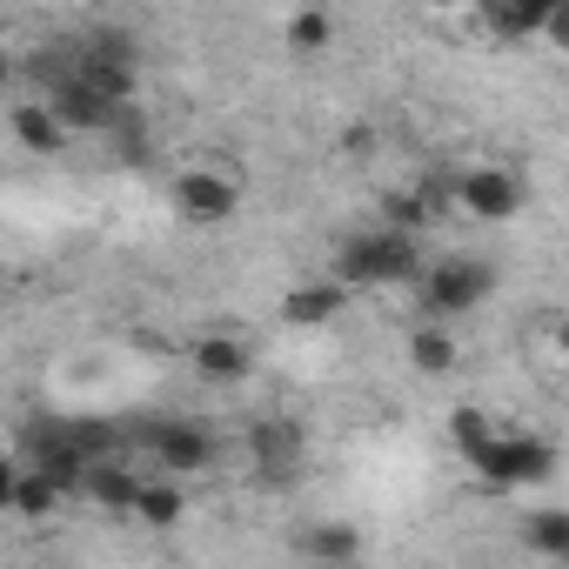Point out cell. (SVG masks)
<instances>
[{
  "label": "cell",
  "instance_id": "obj_1",
  "mask_svg": "<svg viewBox=\"0 0 569 569\" xmlns=\"http://www.w3.org/2000/svg\"><path fill=\"white\" fill-rule=\"evenodd\" d=\"M322 274L342 281L349 296H362V289H402V281H422L429 274V248H422V234H402V228L369 221V228H356V234L336 241V254H329Z\"/></svg>",
  "mask_w": 569,
  "mask_h": 569
},
{
  "label": "cell",
  "instance_id": "obj_2",
  "mask_svg": "<svg viewBox=\"0 0 569 569\" xmlns=\"http://www.w3.org/2000/svg\"><path fill=\"white\" fill-rule=\"evenodd\" d=\"M416 296H422V322H462V316H476L496 296V261H482V254H442L416 281Z\"/></svg>",
  "mask_w": 569,
  "mask_h": 569
},
{
  "label": "cell",
  "instance_id": "obj_3",
  "mask_svg": "<svg viewBox=\"0 0 569 569\" xmlns=\"http://www.w3.org/2000/svg\"><path fill=\"white\" fill-rule=\"evenodd\" d=\"M469 469H476V482L496 489V496L536 489V482L556 476V442H542V436H529V429H496V442H489Z\"/></svg>",
  "mask_w": 569,
  "mask_h": 569
},
{
  "label": "cell",
  "instance_id": "obj_4",
  "mask_svg": "<svg viewBox=\"0 0 569 569\" xmlns=\"http://www.w3.org/2000/svg\"><path fill=\"white\" fill-rule=\"evenodd\" d=\"M168 201H174V214L188 228H228L241 214V181L228 168H214V161H188V168H174Z\"/></svg>",
  "mask_w": 569,
  "mask_h": 569
},
{
  "label": "cell",
  "instance_id": "obj_5",
  "mask_svg": "<svg viewBox=\"0 0 569 569\" xmlns=\"http://www.w3.org/2000/svg\"><path fill=\"white\" fill-rule=\"evenodd\" d=\"M449 201H456V214L462 221H516L522 214V201H529V188H522V174L516 168H502V161H469L456 181H449Z\"/></svg>",
  "mask_w": 569,
  "mask_h": 569
},
{
  "label": "cell",
  "instance_id": "obj_6",
  "mask_svg": "<svg viewBox=\"0 0 569 569\" xmlns=\"http://www.w3.org/2000/svg\"><path fill=\"white\" fill-rule=\"evenodd\" d=\"M148 456H154V469H161L168 482H188V476L214 469V429H208V422H188V416L154 422V429H148Z\"/></svg>",
  "mask_w": 569,
  "mask_h": 569
},
{
  "label": "cell",
  "instance_id": "obj_7",
  "mask_svg": "<svg viewBox=\"0 0 569 569\" xmlns=\"http://www.w3.org/2000/svg\"><path fill=\"white\" fill-rule=\"evenodd\" d=\"M549 8H556V0H482V8H476V34H489V41H502V48L542 41Z\"/></svg>",
  "mask_w": 569,
  "mask_h": 569
},
{
  "label": "cell",
  "instance_id": "obj_8",
  "mask_svg": "<svg viewBox=\"0 0 569 569\" xmlns=\"http://www.w3.org/2000/svg\"><path fill=\"white\" fill-rule=\"evenodd\" d=\"M342 309H349V289L329 281V274H309V281H296V289L281 296V322L289 329H329Z\"/></svg>",
  "mask_w": 569,
  "mask_h": 569
},
{
  "label": "cell",
  "instance_id": "obj_9",
  "mask_svg": "<svg viewBox=\"0 0 569 569\" xmlns=\"http://www.w3.org/2000/svg\"><path fill=\"white\" fill-rule=\"evenodd\" d=\"M188 362H194V376H201L208 389H234V382L254 369V356H248V342H241L234 329H208Z\"/></svg>",
  "mask_w": 569,
  "mask_h": 569
},
{
  "label": "cell",
  "instance_id": "obj_10",
  "mask_svg": "<svg viewBox=\"0 0 569 569\" xmlns=\"http://www.w3.org/2000/svg\"><path fill=\"white\" fill-rule=\"evenodd\" d=\"M8 134H14L21 154H61V148L74 141L68 121H61L48 101H14V108H8Z\"/></svg>",
  "mask_w": 569,
  "mask_h": 569
},
{
  "label": "cell",
  "instance_id": "obj_11",
  "mask_svg": "<svg viewBox=\"0 0 569 569\" xmlns=\"http://www.w3.org/2000/svg\"><path fill=\"white\" fill-rule=\"evenodd\" d=\"M248 449H254V462L268 469V482H281V476L302 462V429L281 422V416H261V422L248 429Z\"/></svg>",
  "mask_w": 569,
  "mask_h": 569
},
{
  "label": "cell",
  "instance_id": "obj_12",
  "mask_svg": "<svg viewBox=\"0 0 569 569\" xmlns=\"http://www.w3.org/2000/svg\"><path fill=\"white\" fill-rule=\"evenodd\" d=\"M456 362H462V349H456L449 322H416L409 329V369L416 376H456Z\"/></svg>",
  "mask_w": 569,
  "mask_h": 569
},
{
  "label": "cell",
  "instance_id": "obj_13",
  "mask_svg": "<svg viewBox=\"0 0 569 569\" xmlns=\"http://www.w3.org/2000/svg\"><path fill=\"white\" fill-rule=\"evenodd\" d=\"M141 482H148V476H134L128 462L101 456V462H94V476H88V496H94L101 509H114V516H134V496H141Z\"/></svg>",
  "mask_w": 569,
  "mask_h": 569
},
{
  "label": "cell",
  "instance_id": "obj_14",
  "mask_svg": "<svg viewBox=\"0 0 569 569\" xmlns=\"http://www.w3.org/2000/svg\"><path fill=\"white\" fill-rule=\"evenodd\" d=\"M61 496H68V489H61L48 469H34V462H28V469H14V482H8V502H14V516H28V522L54 516V509H61Z\"/></svg>",
  "mask_w": 569,
  "mask_h": 569
},
{
  "label": "cell",
  "instance_id": "obj_15",
  "mask_svg": "<svg viewBox=\"0 0 569 569\" xmlns=\"http://www.w3.org/2000/svg\"><path fill=\"white\" fill-rule=\"evenodd\" d=\"M522 542H529V556H542V562H562L569 569V509H529L522 516Z\"/></svg>",
  "mask_w": 569,
  "mask_h": 569
},
{
  "label": "cell",
  "instance_id": "obj_16",
  "mask_svg": "<svg viewBox=\"0 0 569 569\" xmlns=\"http://www.w3.org/2000/svg\"><path fill=\"white\" fill-rule=\"evenodd\" d=\"M181 516H188V489L168 482V476H148L141 496H134V522H148V529H174Z\"/></svg>",
  "mask_w": 569,
  "mask_h": 569
},
{
  "label": "cell",
  "instance_id": "obj_17",
  "mask_svg": "<svg viewBox=\"0 0 569 569\" xmlns=\"http://www.w3.org/2000/svg\"><path fill=\"white\" fill-rule=\"evenodd\" d=\"M429 221H436V188H389L382 194V228L429 234Z\"/></svg>",
  "mask_w": 569,
  "mask_h": 569
},
{
  "label": "cell",
  "instance_id": "obj_18",
  "mask_svg": "<svg viewBox=\"0 0 569 569\" xmlns=\"http://www.w3.org/2000/svg\"><path fill=\"white\" fill-rule=\"evenodd\" d=\"M302 549L316 556V569H349L356 549H362V536H356V522H309Z\"/></svg>",
  "mask_w": 569,
  "mask_h": 569
},
{
  "label": "cell",
  "instance_id": "obj_19",
  "mask_svg": "<svg viewBox=\"0 0 569 569\" xmlns=\"http://www.w3.org/2000/svg\"><path fill=\"white\" fill-rule=\"evenodd\" d=\"M281 41H289V54H329L336 14H329V8H296L289 21H281Z\"/></svg>",
  "mask_w": 569,
  "mask_h": 569
},
{
  "label": "cell",
  "instance_id": "obj_20",
  "mask_svg": "<svg viewBox=\"0 0 569 569\" xmlns=\"http://www.w3.org/2000/svg\"><path fill=\"white\" fill-rule=\"evenodd\" d=\"M449 442H456V456H462V462H476V456L496 442V422H489L476 402H469V409H449Z\"/></svg>",
  "mask_w": 569,
  "mask_h": 569
},
{
  "label": "cell",
  "instance_id": "obj_21",
  "mask_svg": "<svg viewBox=\"0 0 569 569\" xmlns=\"http://www.w3.org/2000/svg\"><path fill=\"white\" fill-rule=\"evenodd\" d=\"M542 48H556V54H569V0H556V8H549V28H542Z\"/></svg>",
  "mask_w": 569,
  "mask_h": 569
},
{
  "label": "cell",
  "instance_id": "obj_22",
  "mask_svg": "<svg viewBox=\"0 0 569 569\" xmlns=\"http://www.w3.org/2000/svg\"><path fill=\"white\" fill-rule=\"evenodd\" d=\"M556 362H562V369H569V316H562V322H556Z\"/></svg>",
  "mask_w": 569,
  "mask_h": 569
},
{
  "label": "cell",
  "instance_id": "obj_23",
  "mask_svg": "<svg viewBox=\"0 0 569 569\" xmlns=\"http://www.w3.org/2000/svg\"><path fill=\"white\" fill-rule=\"evenodd\" d=\"M349 569H362V562H349Z\"/></svg>",
  "mask_w": 569,
  "mask_h": 569
}]
</instances>
